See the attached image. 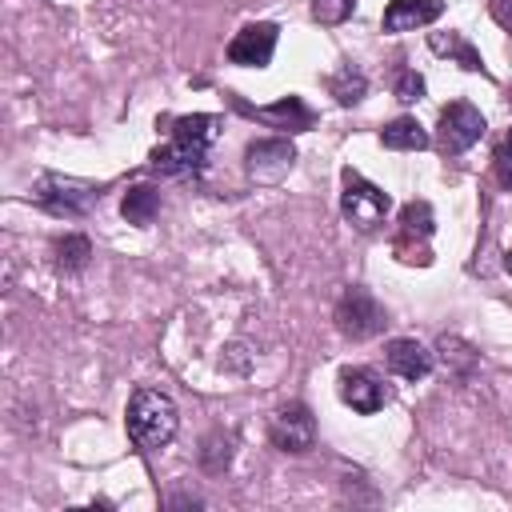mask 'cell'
I'll list each match as a JSON object with an SVG mask.
<instances>
[{
	"label": "cell",
	"mask_w": 512,
	"mask_h": 512,
	"mask_svg": "<svg viewBox=\"0 0 512 512\" xmlns=\"http://www.w3.org/2000/svg\"><path fill=\"white\" fill-rule=\"evenodd\" d=\"M124 424H128V436L136 440V448L156 452V448H164V444L176 436L180 412H176V404H172L168 392H160V388H140V392H132V400H128Z\"/></svg>",
	"instance_id": "cell-1"
},
{
	"label": "cell",
	"mask_w": 512,
	"mask_h": 512,
	"mask_svg": "<svg viewBox=\"0 0 512 512\" xmlns=\"http://www.w3.org/2000/svg\"><path fill=\"white\" fill-rule=\"evenodd\" d=\"M340 212L348 224H356L360 232L376 228L388 212V192L368 184L364 176H356L352 168H344V192H340Z\"/></svg>",
	"instance_id": "cell-2"
},
{
	"label": "cell",
	"mask_w": 512,
	"mask_h": 512,
	"mask_svg": "<svg viewBox=\"0 0 512 512\" xmlns=\"http://www.w3.org/2000/svg\"><path fill=\"white\" fill-rule=\"evenodd\" d=\"M336 324H340V332L352 336V340H372V336L384 332L388 316H384L380 300H376L368 288H348V292L340 296V304H336Z\"/></svg>",
	"instance_id": "cell-3"
},
{
	"label": "cell",
	"mask_w": 512,
	"mask_h": 512,
	"mask_svg": "<svg viewBox=\"0 0 512 512\" xmlns=\"http://www.w3.org/2000/svg\"><path fill=\"white\" fill-rule=\"evenodd\" d=\"M96 188L92 184H84V180H72V176H44L40 184H36V200L48 208V212H56V216H80V212H88L92 204H96Z\"/></svg>",
	"instance_id": "cell-4"
},
{
	"label": "cell",
	"mask_w": 512,
	"mask_h": 512,
	"mask_svg": "<svg viewBox=\"0 0 512 512\" xmlns=\"http://www.w3.org/2000/svg\"><path fill=\"white\" fill-rule=\"evenodd\" d=\"M480 136H484V116H480L472 104L456 100V104H448V108L440 112V132H436V140H440V148H444L448 156L468 152Z\"/></svg>",
	"instance_id": "cell-5"
},
{
	"label": "cell",
	"mask_w": 512,
	"mask_h": 512,
	"mask_svg": "<svg viewBox=\"0 0 512 512\" xmlns=\"http://www.w3.org/2000/svg\"><path fill=\"white\" fill-rule=\"evenodd\" d=\"M268 440L280 452H308L316 444V420L304 404H284L272 420H268Z\"/></svg>",
	"instance_id": "cell-6"
},
{
	"label": "cell",
	"mask_w": 512,
	"mask_h": 512,
	"mask_svg": "<svg viewBox=\"0 0 512 512\" xmlns=\"http://www.w3.org/2000/svg\"><path fill=\"white\" fill-rule=\"evenodd\" d=\"M292 164H296V148H292L288 140H280V136H272V140H252V144L244 148V168H248L252 180H280Z\"/></svg>",
	"instance_id": "cell-7"
},
{
	"label": "cell",
	"mask_w": 512,
	"mask_h": 512,
	"mask_svg": "<svg viewBox=\"0 0 512 512\" xmlns=\"http://www.w3.org/2000/svg\"><path fill=\"white\" fill-rule=\"evenodd\" d=\"M340 400L360 412V416H372L384 408L388 392H384V380L372 372V368H344L340 372Z\"/></svg>",
	"instance_id": "cell-8"
},
{
	"label": "cell",
	"mask_w": 512,
	"mask_h": 512,
	"mask_svg": "<svg viewBox=\"0 0 512 512\" xmlns=\"http://www.w3.org/2000/svg\"><path fill=\"white\" fill-rule=\"evenodd\" d=\"M272 52H276V24H248L228 44V60L244 68H264Z\"/></svg>",
	"instance_id": "cell-9"
},
{
	"label": "cell",
	"mask_w": 512,
	"mask_h": 512,
	"mask_svg": "<svg viewBox=\"0 0 512 512\" xmlns=\"http://www.w3.org/2000/svg\"><path fill=\"white\" fill-rule=\"evenodd\" d=\"M236 108H240L244 116L260 120V124L280 128V132H304V128H312V112H308V104H304L300 96H284L280 104H268V108H252V104L236 100Z\"/></svg>",
	"instance_id": "cell-10"
},
{
	"label": "cell",
	"mask_w": 512,
	"mask_h": 512,
	"mask_svg": "<svg viewBox=\"0 0 512 512\" xmlns=\"http://www.w3.org/2000/svg\"><path fill=\"white\" fill-rule=\"evenodd\" d=\"M204 156H208V148H196V144L172 136L164 148L152 152V172H160V176H192V172L204 168Z\"/></svg>",
	"instance_id": "cell-11"
},
{
	"label": "cell",
	"mask_w": 512,
	"mask_h": 512,
	"mask_svg": "<svg viewBox=\"0 0 512 512\" xmlns=\"http://www.w3.org/2000/svg\"><path fill=\"white\" fill-rule=\"evenodd\" d=\"M384 364L400 380H424L432 372V352L424 344H416V340H392L384 348Z\"/></svg>",
	"instance_id": "cell-12"
},
{
	"label": "cell",
	"mask_w": 512,
	"mask_h": 512,
	"mask_svg": "<svg viewBox=\"0 0 512 512\" xmlns=\"http://www.w3.org/2000/svg\"><path fill=\"white\" fill-rule=\"evenodd\" d=\"M444 12L440 0H392L384 8V32H416Z\"/></svg>",
	"instance_id": "cell-13"
},
{
	"label": "cell",
	"mask_w": 512,
	"mask_h": 512,
	"mask_svg": "<svg viewBox=\"0 0 512 512\" xmlns=\"http://www.w3.org/2000/svg\"><path fill=\"white\" fill-rule=\"evenodd\" d=\"M428 44H432V52L460 60V68H468V72H484L480 52H476V48H472V44H468L460 32H432V36H428Z\"/></svg>",
	"instance_id": "cell-14"
},
{
	"label": "cell",
	"mask_w": 512,
	"mask_h": 512,
	"mask_svg": "<svg viewBox=\"0 0 512 512\" xmlns=\"http://www.w3.org/2000/svg\"><path fill=\"white\" fill-rule=\"evenodd\" d=\"M380 140H384V148H396V152H420V148H428V132L412 116H400V120L384 124Z\"/></svg>",
	"instance_id": "cell-15"
},
{
	"label": "cell",
	"mask_w": 512,
	"mask_h": 512,
	"mask_svg": "<svg viewBox=\"0 0 512 512\" xmlns=\"http://www.w3.org/2000/svg\"><path fill=\"white\" fill-rule=\"evenodd\" d=\"M120 212H124V220L128 224H152L156 220V212H160V192L156 188H148V184H140V188H128V196H124V204H120Z\"/></svg>",
	"instance_id": "cell-16"
},
{
	"label": "cell",
	"mask_w": 512,
	"mask_h": 512,
	"mask_svg": "<svg viewBox=\"0 0 512 512\" xmlns=\"http://www.w3.org/2000/svg\"><path fill=\"white\" fill-rule=\"evenodd\" d=\"M432 204L428 200H408L404 208H400V240H416V244H424L428 236H432Z\"/></svg>",
	"instance_id": "cell-17"
},
{
	"label": "cell",
	"mask_w": 512,
	"mask_h": 512,
	"mask_svg": "<svg viewBox=\"0 0 512 512\" xmlns=\"http://www.w3.org/2000/svg\"><path fill=\"white\" fill-rule=\"evenodd\" d=\"M172 136L176 140H188V144H196V148H212V140L220 136V120L216 116H180L176 124H172Z\"/></svg>",
	"instance_id": "cell-18"
},
{
	"label": "cell",
	"mask_w": 512,
	"mask_h": 512,
	"mask_svg": "<svg viewBox=\"0 0 512 512\" xmlns=\"http://www.w3.org/2000/svg\"><path fill=\"white\" fill-rule=\"evenodd\" d=\"M328 88H332V96L348 108V104H360V100H364V92H368V76H364L360 68H352V64H348V68H340V72L332 76V84H328Z\"/></svg>",
	"instance_id": "cell-19"
},
{
	"label": "cell",
	"mask_w": 512,
	"mask_h": 512,
	"mask_svg": "<svg viewBox=\"0 0 512 512\" xmlns=\"http://www.w3.org/2000/svg\"><path fill=\"white\" fill-rule=\"evenodd\" d=\"M436 352H440V360H444V368H452L456 376H468L472 368H476V352L460 340V336H440V344H436Z\"/></svg>",
	"instance_id": "cell-20"
},
{
	"label": "cell",
	"mask_w": 512,
	"mask_h": 512,
	"mask_svg": "<svg viewBox=\"0 0 512 512\" xmlns=\"http://www.w3.org/2000/svg\"><path fill=\"white\" fill-rule=\"evenodd\" d=\"M88 256H92L88 236H64V240H56V264L64 272H80L88 264Z\"/></svg>",
	"instance_id": "cell-21"
},
{
	"label": "cell",
	"mask_w": 512,
	"mask_h": 512,
	"mask_svg": "<svg viewBox=\"0 0 512 512\" xmlns=\"http://www.w3.org/2000/svg\"><path fill=\"white\" fill-rule=\"evenodd\" d=\"M228 460H232V440H224V436H208V440H204V452H200V464H204L208 472H224Z\"/></svg>",
	"instance_id": "cell-22"
},
{
	"label": "cell",
	"mask_w": 512,
	"mask_h": 512,
	"mask_svg": "<svg viewBox=\"0 0 512 512\" xmlns=\"http://www.w3.org/2000/svg\"><path fill=\"white\" fill-rule=\"evenodd\" d=\"M356 0H312V20L320 24H344L352 16Z\"/></svg>",
	"instance_id": "cell-23"
},
{
	"label": "cell",
	"mask_w": 512,
	"mask_h": 512,
	"mask_svg": "<svg viewBox=\"0 0 512 512\" xmlns=\"http://www.w3.org/2000/svg\"><path fill=\"white\" fill-rule=\"evenodd\" d=\"M420 96H424V76L412 72V68H404V72L396 76V100L412 104V100H420Z\"/></svg>",
	"instance_id": "cell-24"
},
{
	"label": "cell",
	"mask_w": 512,
	"mask_h": 512,
	"mask_svg": "<svg viewBox=\"0 0 512 512\" xmlns=\"http://www.w3.org/2000/svg\"><path fill=\"white\" fill-rule=\"evenodd\" d=\"M496 172H500V184H512V156L504 148L496 152Z\"/></svg>",
	"instance_id": "cell-25"
},
{
	"label": "cell",
	"mask_w": 512,
	"mask_h": 512,
	"mask_svg": "<svg viewBox=\"0 0 512 512\" xmlns=\"http://www.w3.org/2000/svg\"><path fill=\"white\" fill-rule=\"evenodd\" d=\"M500 148H504V152L512 156V128H508V136H504V144H500Z\"/></svg>",
	"instance_id": "cell-26"
},
{
	"label": "cell",
	"mask_w": 512,
	"mask_h": 512,
	"mask_svg": "<svg viewBox=\"0 0 512 512\" xmlns=\"http://www.w3.org/2000/svg\"><path fill=\"white\" fill-rule=\"evenodd\" d=\"M504 268H508V272H512V248H508V256H504Z\"/></svg>",
	"instance_id": "cell-27"
}]
</instances>
